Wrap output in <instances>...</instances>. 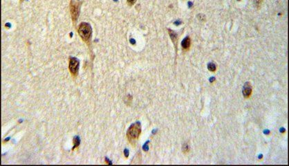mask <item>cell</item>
<instances>
[{
  "label": "cell",
  "mask_w": 289,
  "mask_h": 166,
  "mask_svg": "<svg viewBox=\"0 0 289 166\" xmlns=\"http://www.w3.org/2000/svg\"><path fill=\"white\" fill-rule=\"evenodd\" d=\"M127 3L129 5H130V6H131V5H133V4H134L136 3V0H127Z\"/></svg>",
  "instance_id": "7c38bea8"
},
{
  "label": "cell",
  "mask_w": 289,
  "mask_h": 166,
  "mask_svg": "<svg viewBox=\"0 0 289 166\" xmlns=\"http://www.w3.org/2000/svg\"><path fill=\"white\" fill-rule=\"evenodd\" d=\"M252 87H251V84L249 82H246L245 84L244 87H243V97L245 98H248L251 97V94H252Z\"/></svg>",
  "instance_id": "5b68a950"
},
{
  "label": "cell",
  "mask_w": 289,
  "mask_h": 166,
  "mask_svg": "<svg viewBox=\"0 0 289 166\" xmlns=\"http://www.w3.org/2000/svg\"><path fill=\"white\" fill-rule=\"evenodd\" d=\"M189 150H190V148H189V146H188V144H183V152L184 153H187V152H189Z\"/></svg>",
  "instance_id": "30bf717a"
},
{
  "label": "cell",
  "mask_w": 289,
  "mask_h": 166,
  "mask_svg": "<svg viewBox=\"0 0 289 166\" xmlns=\"http://www.w3.org/2000/svg\"><path fill=\"white\" fill-rule=\"evenodd\" d=\"M140 133H141V125L139 122H136L133 125H131L128 129L127 133V136L129 141L133 145L138 138H139Z\"/></svg>",
  "instance_id": "6da1fadb"
},
{
  "label": "cell",
  "mask_w": 289,
  "mask_h": 166,
  "mask_svg": "<svg viewBox=\"0 0 289 166\" xmlns=\"http://www.w3.org/2000/svg\"><path fill=\"white\" fill-rule=\"evenodd\" d=\"M214 80H215V79H214V78H212V79H210V82H213V81H214Z\"/></svg>",
  "instance_id": "5bb4252c"
},
{
  "label": "cell",
  "mask_w": 289,
  "mask_h": 166,
  "mask_svg": "<svg viewBox=\"0 0 289 166\" xmlns=\"http://www.w3.org/2000/svg\"><path fill=\"white\" fill-rule=\"evenodd\" d=\"M238 1H240V0H238Z\"/></svg>",
  "instance_id": "9a60e30c"
},
{
  "label": "cell",
  "mask_w": 289,
  "mask_h": 166,
  "mask_svg": "<svg viewBox=\"0 0 289 166\" xmlns=\"http://www.w3.org/2000/svg\"><path fill=\"white\" fill-rule=\"evenodd\" d=\"M71 17H72V21L73 22L75 23L76 20H77L78 17L79 15V5L78 4L75 3V2L71 1Z\"/></svg>",
  "instance_id": "277c9868"
},
{
  "label": "cell",
  "mask_w": 289,
  "mask_h": 166,
  "mask_svg": "<svg viewBox=\"0 0 289 166\" xmlns=\"http://www.w3.org/2000/svg\"><path fill=\"white\" fill-rule=\"evenodd\" d=\"M69 71L71 75L75 77L78 75L79 69V60L75 58H71L69 61Z\"/></svg>",
  "instance_id": "3957f363"
},
{
  "label": "cell",
  "mask_w": 289,
  "mask_h": 166,
  "mask_svg": "<svg viewBox=\"0 0 289 166\" xmlns=\"http://www.w3.org/2000/svg\"><path fill=\"white\" fill-rule=\"evenodd\" d=\"M125 154L126 157H128V156H129V152H127V150H125Z\"/></svg>",
  "instance_id": "4fadbf2b"
},
{
  "label": "cell",
  "mask_w": 289,
  "mask_h": 166,
  "mask_svg": "<svg viewBox=\"0 0 289 166\" xmlns=\"http://www.w3.org/2000/svg\"><path fill=\"white\" fill-rule=\"evenodd\" d=\"M208 68L209 71H212V72H214V71H216V65L213 64V63H210L208 65Z\"/></svg>",
  "instance_id": "ba28073f"
},
{
  "label": "cell",
  "mask_w": 289,
  "mask_h": 166,
  "mask_svg": "<svg viewBox=\"0 0 289 166\" xmlns=\"http://www.w3.org/2000/svg\"><path fill=\"white\" fill-rule=\"evenodd\" d=\"M255 5H256L257 7H259V6H261V3H262V0H255Z\"/></svg>",
  "instance_id": "8fae6325"
},
{
  "label": "cell",
  "mask_w": 289,
  "mask_h": 166,
  "mask_svg": "<svg viewBox=\"0 0 289 166\" xmlns=\"http://www.w3.org/2000/svg\"><path fill=\"white\" fill-rule=\"evenodd\" d=\"M21 1H22V0H21Z\"/></svg>",
  "instance_id": "2e32d148"
},
{
  "label": "cell",
  "mask_w": 289,
  "mask_h": 166,
  "mask_svg": "<svg viewBox=\"0 0 289 166\" xmlns=\"http://www.w3.org/2000/svg\"><path fill=\"white\" fill-rule=\"evenodd\" d=\"M168 32H169V34H170V37H171V39H172V42L174 43V45L176 46V42H177V40H178V36H177V34H176V33L174 32V30H170V29H169L168 30Z\"/></svg>",
  "instance_id": "52a82bcc"
},
{
  "label": "cell",
  "mask_w": 289,
  "mask_h": 166,
  "mask_svg": "<svg viewBox=\"0 0 289 166\" xmlns=\"http://www.w3.org/2000/svg\"><path fill=\"white\" fill-rule=\"evenodd\" d=\"M190 44H191L190 38L189 37H186L183 40L182 43H181L183 49L184 50H188V49H189L190 47Z\"/></svg>",
  "instance_id": "8992f818"
},
{
  "label": "cell",
  "mask_w": 289,
  "mask_h": 166,
  "mask_svg": "<svg viewBox=\"0 0 289 166\" xmlns=\"http://www.w3.org/2000/svg\"><path fill=\"white\" fill-rule=\"evenodd\" d=\"M73 143H74V147H73V149H74L76 147H78L79 144H80V138H79V137L76 136V137L73 138Z\"/></svg>",
  "instance_id": "9c48e42d"
},
{
  "label": "cell",
  "mask_w": 289,
  "mask_h": 166,
  "mask_svg": "<svg viewBox=\"0 0 289 166\" xmlns=\"http://www.w3.org/2000/svg\"><path fill=\"white\" fill-rule=\"evenodd\" d=\"M78 33L81 38L85 42L89 43L91 37L92 29L89 24L86 22L81 23L78 27Z\"/></svg>",
  "instance_id": "7a4b0ae2"
}]
</instances>
